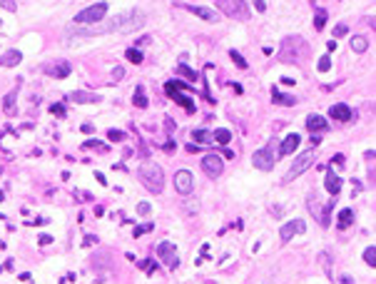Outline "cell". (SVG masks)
I'll return each mask as SVG.
<instances>
[{
  "label": "cell",
  "mask_w": 376,
  "mask_h": 284,
  "mask_svg": "<svg viewBox=\"0 0 376 284\" xmlns=\"http://www.w3.org/2000/svg\"><path fill=\"white\" fill-rule=\"evenodd\" d=\"M140 182L152 192V194H160L162 187H165V175H162V167L155 165V162H142L140 165Z\"/></svg>",
  "instance_id": "7a4b0ae2"
},
{
  "label": "cell",
  "mask_w": 376,
  "mask_h": 284,
  "mask_svg": "<svg viewBox=\"0 0 376 284\" xmlns=\"http://www.w3.org/2000/svg\"><path fill=\"white\" fill-rule=\"evenodd\" d=\"M222 167H224V162H222L219 155H207L202 159V170H204L207 177H219L222 175Z\"/></svg>",
  "instance_id": "9c48e42d"
},
{
  "label": "cell",
  "mask_w": 376,
  "mask_h": 284,
  "mask_svg": "<svg viewBox=\"0 0 376 284\" xmlns=\"http://www.w3.org/2000/svg\"><path fill=\"white\" fill-rule=\"evenodd\" d=\"M307 127H309V132H324L326 127H329V123L324 117H319V115H312L309 120H307Z\"/></svg>",
  "instance_id": "2e32d148"
},
{
  "label": "cell",
  "mask_w": 376,
  "mask_h": 284,
  "mask_svg": "<svg viewBox=\"0 0 376 284\" xmlns=\"http://www.w3.org/2000/svg\"><path fill=\"white\" fill-rule=\"evenodd\" d=\"M347 30H349L347 25H336V28H334V35H336V37H342V35H347Z\"/></svg>",
  "instance_id": "d590c367"
},
{
  "label": "cell",
  "mask_w": 376,
  "mask_h": 284,
  "mask_svg": "<svg viewBox=\"0 0 376 284\" xmlns=\"http://www.w3.org/2000/svg\"><path fill=\"white\" fill-rule=\"evenodd\" d=\"M351 48H354L356 53H366V48H369L366 37H354V40H351Z\"/></svg>",
  "instance_id": "4316f807"
},
{
  "label": "cell",
  "mask_w": 376,
  "mask_h": 284,
  "mask_svg": "<svg viewBox=\"0 0 376 284\" xmlns=\"http://www.w3.org/2000/svg\"><path fill=\"white\" fill-rule=\"evenodd\" d=\"M299 232H304V222H302V220H294V222H287V224L282 227L279 234H282L284 242H289V239H291L294 234H299Z\"/></svg>",
  "instance_id": "8fae6325"
},
{
  "label": "cell",
  "mask_w": 376,
  "mask_h": 284,
  "mask_svg": "<svg viewBox=\"0 0 376 284\" xmlns=\"http://www.w3.org/2000/svg\"><path fill=\"white\" fill-rule=\"evenodd\" d=\"M217 8L234 20H247L249 18V5L244 0H217Z\"/></svg>",
  "instance_id": "277c9868"
},
{
  "label": "cell",
  "mask_w": 376,
  "mask_h": 284,
  "mask_svg": "<svg viewBox=\"0 0 376 284\" xmlns=\"http://www.w3.org/2000/svg\"><path fill=\"white\" fill-rule=\"evenodd\" d=\"M254 8H257L259 13H264V10H267V3H264V0H254Z\"/></svg>",
  "instance_id": "f35d334b"
},
{
  "label": "cell",
  "mask_w": 376,
  "mask_h": 284,
  "mask_svg": "<svg viewBox=\"0 0 376 284\" xmlns=\"http://www.w3.org/2000/svg\"><path fill=\"white\" fill-rule=\"evenodd\" d=\"M174 189H177L179 194H190V192L195 189V177H192L190 170H179V172L174 175Z\"/></svg>",
  "instance_id": "ba28073f"
},
{
  "label": "cell",
  "mask_w": 376,
  "mask_h": 284,
  "mask_svg": "<svg viewBox=\"0 0 376 284\" xmlns=\"http://www.w3.org/2000/svg\"><path fill=\"white\" fill-rule=\"evenodd\" d=\"M331 162H334V165H344V155H334Z\"/></svg>",
  "instance_id": "f6af8a7d"
},
{
  "label": "cell",
  "mask_w": 376,
  "mask_h": 284,
  "mask_svg": "<svg viewBox=\"0 0 376 284\" xmlns=\"http://www.w3.org/2000/svg\"><path fill=\"white\" fill-rule=\"evenodd\" d=\"M331 120L347 123V120H351V110H349L347 105H334V107H331Z\"/></svg>",
  "instance_id": "ac0fdd59"
},
{
  "label": "cell",
  "mask_w": 376,
  "mask_h": 284,
  "mask_svg": "<svg viewBox=\"0 0 376 284\" xmlns=\"http://www.w3.org/2000/svg\"><path fill=\"white\" fill-rule=\"evenodd\" d=\"M3 8L5 10H15V3H13V0H3Z\"/></svg>",
  "instance_id": "ee69618b"
},
{
  "label": "cell",
  "mask_w": 376,
  "mask_h": 284,
  "mask_svg": "<svg viewBox=\"0 0 376 284\" xmlns=\"http://www.w3.org/2000/svg\"><path fill=\"white\" fill-rule=\"evenodd\" d=\"M314 25H317V30H324V25H326V13H324V10H317Z\"/></svg>",
  "instance_id": "f546056e"
},
{
  "label": "cell",
  "mask_w": 376,
  "mask_h": 284,
  "mask_svg": "<svg viewBox=\"0 0 376 284\" xmlns=\"http://www.w3.org/2000/svg\"><path fill=\"white\" fill-rule=\"evenodd\" d=\"M107 137H110V140H115V142H120V140H122L125 135H122L120 130H110V132H107Z\"/></svg>",
  "instance_id": "836d02e7"
},
{
  "label": "cell",
  "mask_w": 376,
  "mask_h": 284,
  "mask_svg": "<svg viewBox=\"0 0 376 284\" xmlns=\"http://www.w3.org/2000/svg\"><path fill=\"white\" fill-rule=\"evenodd\" d=\"M137 212H140V215H149V205H147V202H140V205H137Z\"/></svg>",
  "instance_id": "8d00e7d4"
},
{
  "label": "cell",
  "mask_w": 376,
  "mask_h": 284,
  "mask_svg": "<svg viewBox=\"0 0 376 284\" xmlns=\"http://www.w3.org/2000/svg\"><path fill=\"white\" fill-rule=\"evenodd\" d=\"M105 15H107V3H95V5L80 10L78 15L72 18V23H75V25H95V23H100Z\"/></svg>",
  "instance_id": "3957f363"
},
{
  "label": "cell",
  "mask_w": 376,
  "mask_h": 284,
  "mask_svg": "<svg viewBox=\"0 0 376 284\" xmlns=\"http://www.w3.org/2000/svg\"><path fill=\"white\" fill-rule=\"evenodd\" d=\"M272 97L277 100V105H287V107H289V105H296V97H294V95H282V93H277V90H274V93H272Z\"/></svg>",
  "instance_id": "603a6c76"
},
{
  "label": "cell",
  "mask_w": 376,
  "mask_h": 284,
  "mask_svg": "<svg viewBox=\"0 0 376 284\" xmlns=\"http://www.w3.org/2000/svg\"><path fill=\"white\" fill-rule=\"evenodd\" d=\"M15 95H18V90H13V93L5 95V100H3V112H5V115H15V112H18V107H15Z\"/></svg>",
  "instance_id": "44dd1931"
},
{
  "label": "cell",
  "mask_w": 376,
  "mask_h": 284,
  "mask_svg": "<svg viewBox=\"0 0 376 284\" xmlns=\"http://www.w3.org/2000/svg\"><path fill=\"white\" fill-rule=\"evenodd\" d=\"M364 262H366L369 267H374V264H376V247H374V245L364 250Z\"/></svg>",
  "instance_id": "484cf974"
},
{
  "label": "cell",
  "mask_w": 376,
  "mask_h": 284,
  "mask_svg": "<svg viewBox=\"0 0 376 284\" xmlns=\"http://www.w3.org/2000/svg\"><path fill=\"white\" fill-rule=\"evenodd\" d=\"M20 60H23L20 50H8L5 55H0V65L3 67H15V65H20Z\"/></svg>",
  "instance_id": "5bb4252c"
},
{
  "label": "cell",
  "mask_w": 376,
  "mask_h": 284,
  "mask_svg": "<svg viewBox=\"0 0 376 284\" xmlns=\"http://www.w3.org/2000/svg\"><path fill=\"white\" fill-rule=\"evenodd\" d=\"M137 107H147V97H145V88L140 85L137 90H135V100H132Z\"/></svg>",
  "instance_id": "d4e9b609"
},
{
  "label": "cell",
  "mask_w": 376,
  "mask_h": 284,
  "mask_svg": "<svg viewBox=\"0 0 376 284\" xmlns=\"http://www.w3.org/2000/svg\"><path fill=\"white\" fill-rule=\"evenodd\" d=\"M314 165V152L309 150V152H304V155H299V159L291 165V170L287 172V180H296L302 172H307L309 167Z\"/></svg>",
  "instance_id": "8992f818"
},
{
  "label": "cell",
  "mask_w": 376,
  "mask_h": 284,
  "mask_svg": "<svg viewBox=\"0 0 376 284\" xmlns=\"http://www.w3.org/2000/svg\"><path fill=\"white\" fill-rule=\"evenodd\" d=\"M149 229H152V222H147V224L137 227V229H135V237H140V234H145V232H149Z\"/></svg>",
  "instance_id": "e575fe53"
},
{
  "label": "cell",
  "mask_w": 376,
  "mask_h": 284,
  "mask_svg": "<svg viewBox=\"0 0 376 284\" xmlns=\"http://www.w3.org/2000/svg\"><path fill=\"white\" fill-rule=\"evenodd\" d=\"M167 93H170V95H172V97H174V100H177V102H179V105L184 107V110H190V112H195V102H192L190 97H184V95H179V90H174V88H170V85H167Z\"/></svg>",
  "instance_id": "d6986e66"
},
{
  "label": "cell",
  "mask_w": 376,
  "mask_h": 284,
  "mask_svg": "<svg viewBox=\"0 0 376 284\" xmlns=\"http://www.w3.org/2000/svg\"><path fill=\"white\" fill-rule=\"evenodd\" d=\"M95 242H97V237H95V234H87V237H85V245H87V247H90V245H95Z\"/></svg>",
  "instance_id": "7bdbcfd3"
},
{
  "label": "cell",
  "mask_w": 376,
  "mask_h": 284,
  "mask_svg": "<svg viewBox=\"0 0 376 284\" xmlns=\"http://www.w3.org/2000/svg\"><path fill=\"white\" fill-rule=\"evenodd\" d=\"M252 165L257 167V170H272L274 167V155H272V150L269 147H261V150H257L254 155H252Z\"/></svg>",
  "instance_id": "52a82bcc"
},
{
  "label": "cell",
  "mask_w": 376,
  "mask_h": 284,
  "mask_svg": "<svg viewBox=\"0 0 376 284\" xmlns=\"http://www.w3.org/2000/svg\"><path fill=\"white\" fill-rule=\"evenodd\" d=\"M329 67H331V60H329V58H326V55H324V58H321V60H319V72H326V70H329Z\"/></svg>",
  "instance_id": "d6a6232c"
},
{
  "label": "cell",
  "mask_w": 376,
  "mask_h": 284,
  "mask_svg": "<svg viewBox=\"0 0 376 284\" xmlns=\"http://www.w3.org/2000/svg\"><path fill=\"white\" fill-rule=\"evenodd\" d=\"M324 187H326V192L329 194H336V192H339L342 189V180L339 177H336L331 170H329V175H326V182H324Z\"/></svg>",
  "instance_id": "ffe728a7"
},
{
  "label": "cell",
  "mask_w": 376,
  "mask_h": 284,
  "mask_svg": "<svg viewBox=\"0 0 376 284\" xmlns=\"http://www.w3.org/2000/svg\"><path fill=\"white\" fill-rule=\"evenodd\" d=\"M179 72H182L184 77H190V80H197V72H195V70H190L187 65H179Z\"/></svg>",
  "instance_id": "1f68e13d"
},
{
  "label": "cell",
  "mask_w": 376,
  "mask_h": 284,
  "mask_svg": "<svg viewBox=\"0 0 376 284\" xmlns=\"http://www.w3.org/2000/svg\"><path fill=\"white\" fill-rule=\"evenodd\" d=\"M354 222V212L351 210H342V215H339V224L342 227H349Z\"/></svg>",
  "instance_id": "83f0119b"
},
{
  "label": "cell",
  "mask_w": 376,
  "mask_h": 284,
  "mask_svg": "<svg viewBox=\"0 0 376 284\" xmlns=\"http://www.w3.org/2000/svg\"><path fill=\"white\" fill-rule=\"evenodd\" d=\"M125 55H127V60H130V63H135V65H140V63H142V53H140V50H135V48H130Z\"/></svg>",
  "instance_id": "f1b7e54d"
},
{
  "label": "cell",
  "mask_w": 376,
  "mask_h": 284,
  "mask_svg": "<svg viewBox=\"0 0 376 284\" xmlns=\"http://www.w3.org/2000/svg\"><path fill=\"white\" fill-rule=\"evenodd\" d=\"M192 137H195L197 142H202V145H209V142H212V132H209V130H195Z\"/></svg>",
  "instance_id": "cb8c5ba5"
},
{
  "label": "cell",
  "mask_w": 376,
  "mask_h": 284,
  "mask_svg": "<svg viewBox=\"0 0 376 284\" xmlns=\"http://www.w3.org/2000/svg\"><path fill=\"white\" fill-rule=\"evenodd\" d=\"M321 262H324V269H326V274L331 277V267H329V254H326V252L321 254Z\"/></svg>",
  "instance_id": "74e56055"
},
{
  "label": "cell",
  "mask_w": 376,
  "mask_h": 284,
  "mask_svg": "<svg viewBox=\"0 0 376 284\" xmlns=\"http://www.w3.org/2000/svg\"><path fill=\"white\" fill-rule=\"evenodd\" d=\"M299 142H302V140H299V135H296V132L287 135V137H284V142H282V155H291V152L299 147Z\"/></svg>",
  "instance_id": "e0dca14e"
},
{
  "label": "cell",
  "mask_w": 376,
  "mask_h": 284,
  "mask_svg": "<svg viewBox=\"0 0 376 284\" xmlns=\"http://www.w3.org/2000/svg\"><path fill=\"white\" fill-rule=\"evenodd\" d=\"M187 10H192L195 15H200L202 20H207V23H217L219 20V13L217 10H212V8H200V5H187Z\"/></svg>",
  "instance_id": "7c38bea8"
},
{
  "label": "cell",
  "mask_w": 376,
  "mask_h": 284,
  "mask_svg": "<svg viewBox=\"0 0 376 284\" xmlns=\"http://www.w3.org/2000/svg\"><path fill=\"white\" fill-rule=\"evenodd\" d=\"M342 284H354V282H351L349 277H344V279H342Z\"/></svg>",
  "instance_id": "7dc6e473"
},
{
  "label": "cell",
  "mask_w": 376,
  "mask_h": 284,
  "mask_svg": "<svg viewBox=\"0 0 376 284\" xmlns=\"http://www.w3.org/2000/svg\"><path fill=\"white\" fill-rule=\"evenodd\" d=\"M45 72H48V75H53V77H67V75H70V63L58 60V63L48 65V67H45Z\"/></svg>",
  "instance_id": "4fadbf2b"
},
{
  "label": "cell",
  "mask_w": 376,
  "mask_h": 284,
  "mask_svg": "<svg viewBox=\"0 0 376 284\" xmlns=\"http://www.w3.org/2000/svg\"><path fill=\"white\" fill-rule=\"evenodd\" d=\"M67 100H70V102H100V97H97V95H92V93H85V90L70 93V95H67Z\"/></svg>",
  "instance_id": "9a60e30c"
},
{
  "label": "cell",
  "mask_w": 376,
  "mask_h": 284,
  "mask_svg": "<svg viewBox=\"0 0 376 284\" xmlns=\"http://www.w3.org/2000/svg\"><path fill=\"white\" fill-rule=\"evenodd\" d=\"M212 140H214V142H219V145H227V142L232 140V132H230L227 127H219V130H214V132H212Z\"/></svg>",
  "instance_id": "7402d4cb"
},
{
  "label": "cell",
  "mask_w": 376,
  "mask_h": 284,
  "mask_svg": "<svg viewBox=\"0 0 376 284\" xmlns=\"http://www.w3.org/2000/svg\"><path fill=\"white\" fill-rule=\"evenodd\" d=\"M147 15L142 10H130V13H122L117 18H112L110 25H105L107 32H132V30H140L145 25Z\"/></svg>",
  "instance_id": "6da1fadb"
},
{
  "label": "cell",
  "mask_w": 376,
  "mask_h": 284,
  "mask_svg": "<svg viewBox=\"0 0 376 284\" xmlns=\"http://www.w3.org/2000/svg\"><path fill=\"white\" fill-rule=\"evenodd\" d=\"M157 254L162 257V262H165L170 269H174V267L179 264V257H177V252H174V245H172V242H162V245L157 247Z\"/></svg>",
  "instance_id": "30bf717a"
},
{
  "label": "cell",
  "mask_w": 376,
  "mask_h": 284,
  "mask_svg": "<svg viewBox=\"0 0 376 284\" xmlns=\"http://www.w3.org/2000/svg\"><path fill=\"white\" fill-rule=\"evenodd\" d=\"M304 50V40L302 37H287L284 43H282V53H279V58H282V63H294L296 58H299V53Z\"/></svg>",
  "instance_id": "5b68a950"
},
{
  "label": "cell",
  "mask_w": 376,
  "mask_h": 284,
  "mask_svg": "<svg viewBox=\"0 0 376 284\" xmlns=\"http://www.w3.org/2000/svg\"><path fill=\"white\" fill-rule=\"evenodd\" d=\"M50 242H53V237H48V234L40 237V245H50Z\"/></svg>",
  "instance_id": "bcb514c9"
},
{
  "label": "cell",
  "mask_w": 376,
  "mask_h": 284,
  "mask_svg": "<svg viewBox=\"0 0 376 284\" xmlns=\"http://www.w3.org/2000/svg\"><path fill=\"white\" fill-rule=\"evenodd\" d=\"M122 75H125L122 67H115V70H112V77H115V80H122Z\"/></svg>",
  "instance_id": "60d3db41"
},
{
  "label": "cell",
  "mask_w": 376,
  "mask_h": 284,
  "mask_svg": "<svg viewBox=\"0 0 376 284\" xmlns=\"http://www.w3.org/2000/svg\"><path fill=\"white\" fill-rule=\"evenodd\" d=\"M53 112L62 117V115H65V107H62V105H53Z\"/></svg>",
  "instance_id": "b9f144b4"
},
{
  "label": "cell",
  "mask_w": 376,
  "mask_h": 284,
  "mask_svg": "<svg viewBox=\"0 0 376 284\" xmlns=\"http://www.w3.org/2000/svg\"><path fill=\"white\" fill-rule=\"evenodd\" d=\"M140 267H142V269H147V272H155V269H157V264H155V262H152V264H149V262H140Z\"/></svg>",
  "instance_id": "ab89813d"
},
{
  "label": "cell",
  "mask_w": 376,
  "mask_h": 284,
  "mask_svg": "<svg viewBox=\"0 0 376 284\" xmlns=\"http://www.w3.org/2000/svg\"><path fill=\"white\" fill-rule=\"evenodd\" d=\"M230 58L234 60V65H237V67H242V70L247 67V60H244V58H242V55H239L237 50H230Z\"/></svg>",
  "instance_id": "4dcf8cb0"
}]
</instances>
